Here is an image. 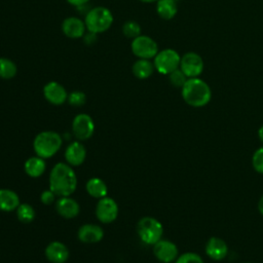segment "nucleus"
I'll return each mask as SVG.
<instances>
[{
    "label": "nucleus",
    "mask_w": 263,
    "mask_h": 263,
    "mask_svg": "<svg viewBox=\"0 0 263 263\" xmlns=\"http://www.w3.org/2000/svg\"><path fill=\"white\" fill-rule=\"evenodd\" d=\"M48 184L57 196H71L77 188L76 173L67 162H58L49 173Z\"/></svg>",
    "instance_id": "nucleus-1"
},
{
    "label": "nucleus",
    "mask_w": 263,
    "mask_h": 263,
    "mask_svg": "<svg viewBox=\"0 0 263 263\" xmlns=\"http://www.w3.org/2000/svg\"><path fill=\"white\" fill-rule=\"evenodd\" d=\"M181 93L185 103L194 108L208 105L212 98L211 87L199 77L188 78L181 88Z\"/></svg>",
    "instance_id": "nucleus-2"
},
{
    "label": "nucleus",
    "mask_w": 263,
    "mask_h": 263,
    "mask_svg": "<svg viewBox=\"0 0 263 263\" xmlns=\"http://www.w3.org/2000/svg\"><path fill=\"white\" fill-rule=\"evenodd\" d=\"M63 144L62 136L53 130H44L36 135L33 141V149L37 156L44 159L55 155Z\"/></svg>",
    "instance_id": "nucleus-3"
},
{
    "label": "nucleus",
    "mask_w": 263,
    "mask_h": 263,
    "mask_svg": "<svg viewBox=\"0 0 263 263\" xmlns=\"http://www.w3.org/2000/svg\"><path fill=\"white\" fill-rule=\"evenodd\" d=\"M113 21L114 17L111 10L105 6L92 7L84 15L86 30L98 35L108 31L111 28Z\"/></svg>",
    "instance_id": "nucleus-4"
},
{
    "label": "nucleus",
    "mask_w": 263,
    "mask_h": 263,
    "mask_svg": "<svg viewBox=\"0 0 263 263\" xmlns=\"http://www.w3.org/2000/svg\"><path fill=\"white\" fill-rule=\"evenodd\" d=\"M137 233L142 242L153 246L161 239L163 226L156 218L143 217L137 223Z\"/></svg>",
    "instance_id": "nucleus-5"
},
{
    "label": "nucleus",
    "mask_w": 263,
    "mask_h": 263,
    "mask_svg": "<svg viewBox=\"0 0 263 263\" xmlns=\"http://www.w3.org/2000/svg\"><path fill=\"white\" fill-rule=\"evenodd\" d=\"M181 57L173 48H165L157 52L153 59L155 70L163 75H168L180 67Z\"/></svg>",
    "instance_id": "nucleus-6"
},
{
    "label": "nucleus",
    "mask_w": 263,
    "mask_h": 263,
    "mask_svg": "<svg viewBox=\"0 0 263 263\" xmlns=\"http://www.w3.org/2000/svg\"><path fill=\"white\" fill-rule=\"evenodd\" d=\"M130 49H132V52L138 59H145V60L154 59V57L159 51L156 41L151 37L147 35H142V34L132 40Z\"/></svg>",
    "instance_id": "nucleus-7"
},
{
    "label": "nucleus",
    "mask_w": 263,
    "mask_h": 263,
    "mask_svg": "<svg viewBox=\"0 0 263 263\" xmlns=\"http://www.w3.org/2000/svg\"><path fill=\"white\" fill-rule=\"evenodd\" d=\"M96 217L104 224L112 223L116 220L119 213V208L117 202L108 196L100 198L96 204Z\"/></svg>",
    "instance_id": "nucleus-8"
},
{
    "label": "nucleus",
    "mask_w": 263,
    "mask_h": 263,
    "mask_svg": "<svg viewBox=\"0 0 263 263\" xmlns=\"http://www.w3.org/2000/svg\"><path fill=\"white\" fill-rule=\"evenodd\" d=\"M72 133L79 141L90 139L95 133V122L90 115L86 113L77 114L72 121Z\"/></svg>",
    "instance_id": "nucleus-9"
},
{
    "label": "nucleus",
    "mask_w": 263,
    "mask_h": 263,
    "mask_svg": "<svg viewBox=\"0 0 263 263\" xmlns=\"http://www.w3.org/2000/svg\"><path fill=\"white\" fill-rule=\"evenodd\" d=\"M179 68L188 78L199 77V75L203 71L202 58L198 53L193 51L186 52L181 57Z\"/></svg>",
    "instance_id": "nucleus-10"
},
{
    "label": "nucleus",
    "mask_w": 263,
    "mask_h": 263,
    "mask_svg": "<svg viewBox=\"0 0 263 263\" xmlns=\"http://www.w3.org/2000/svg\"><path fill=\"white\" fill-rule=\"evenodd\" d=\"M153 254L161 263H171L178 258L179 250L173 241L161 238L153 245Z\"/></svg>",
    "instance_id": "nucleus-11"
},
{
    "label": "nucleus",
    "mask_w": 263,
    "mask_h": 263,
    "mask_svg": "<svg viewBox=\"0 0 263 263\" xmlns=\"http://www.w3.org/2000/svg\"><path fill=\"white\" fill-rule=\"evenodd\" d=\"M68 95L66 88L58 81H49L43 86V96L52 105H63L67 101Z\"/></svg>",
    "instance_id": "nucleus-12"
},
{
    "label": "nucleus",
    "mask_w": 263,
    "mask_h": 263,
    "mask_svg": "<svg viewBox=\"0 0 263 263\" xmlns=\"http://www.w3.org/2000/svg\"><path fill=\"white\" fill-rule=\"evenodd\" d=\"M62 32L71 39L82 38L85 34L86 26L84 21L78 16H68L62 22Z\"/></svg>",
    "instance_id": "nucleus-13"
},
{
    "label": "nucleus",
    "mask_w": 263,
    "mask_h": 263,
    "mask_svg": "<svg viewBox=\"0 0 263 263\" xmlns=\"http://www.w3.org/2000/svg\"><path fill=\"white\" fill-rule=\"evenodd\" d=\"M44 255L51 263H66L69 259L70 252L65 243L59 240H53L46 246Z\"/></svg>",
    "instance_id": "nucleus-14"
},
{
    "label": "nucleus",
    "mask_w": 263,
    "mask_h": 263,
    "mask_svg": "<svg viewBox=\"0 0 263 263\" xmlns=\"http://www.w3.org/2000/svg\"><path fill=\"white\" fill-rule=\"evenodd\" d=\"M77 237L83 243H97L103 239L104 229L98 224L86 223L79 227Z\"/></svg>",
    "instance_id": "nucleus-15"
},
{
    "label": "nucleus",
    "mask_w": 263,
    "mask_h": 263,
    "mask_svg": "<svg viewBox=\"0 0 263 263\" xmlns=\"http://www.w3.org/2000/svg\"><path fill=\"white\" fill-rule=\"evenodd\" d=\"M64 156L68 164L71 166H79L86 158V148L79 141H74L67 146Z\"/></svg>",
    "instance_id": "nucleus-16"
},
{
    "label": "nucleus",
    "mask_w": 263,
    "mask_h": 263,
    "mask_svg": "<svg viewBox=\"0 0 263 263\" xmlns=\"http://www.w3.org/2000/svg\"><path fill=\"white\" fill-rule=\"evenodd\" d=\"M58 214L65 219H74L80 212L79 203L71 196H60L55 201Z\"/></svg>",
    "instance_id": "nucleus-17"
},
{
    "label": "nucleus",
    "mask_w": 263,
    "mask_h": 263,
    "mask_svg": "<svg viewBox=\"0 0 263 263\" xmlns=\"http://www.w3.org/2000/svg\"><path fill=\"white\" fill-rule=\"evenodd\" d=\"M204 250L206 256L214 261H221L228 254V246L225 240L216 236L211 237L206 241Z\"/></svg>",
    "instance_id": "nucleus-18"
},
{
    "label": "nucleus",
    "mask_w": 263,
    "mask_h": 263,
    "mask_svg": "<svg viewBox=\"0 0 263 263\" xmlns=\"http://www.w3.org/2000/svg\"><path fill=\"white\" fill-rule=\"evenodd\" d=\"M21 200L17 193L8 188L0 189V211L1 212H12L17 209Z\"/></svg>",
    "instance_id": "nucleus-19"
},
{
    "label": "nucleus",
    "mask_w": 263,
    "mask_h": 263,
    "mask_svg": "<svg viewBox=\"0 0 263 263\" xmlns=\"http://www.w3.org/2000/svg\"><path fill=\"white\" fill-rule=\"evenodd\" d=\"M46 168L45 159L40 156H32L29 157L24 163L25 173L31 178H39L41 177Z\"/></svg>",
    "instance_id": "nucleus-20"
},
{
    "label": "nucleus",
    "mask_w": 263,
    "mask_h": 263,
    "mask_svg": "<svg viewBox=\"0 0 263 263\" xmlns=\"http://www.w3.org/2000/svg\"><path fill=\"white\" fill-rule=\"evenodd\" d=\"M85 190L93 198H103L108 194V187L101 178L92 177L87 180L85 184Z\"/></svg>",
    "instance_id": "nucleus-21"
},
{
    "label": "nucleus",
    "mask_w": 263,
    "mask_h": 263,
    "mask_svg": "<svg viewBox=\"0 0 263 263\" xmlns=\"http://www.w3.org/2000/svg\"><path fill=\"white\" fill-rule=\"evenodd\" d=\"M154 70L155 68H154L153 62L145 59H138L133 64V67H132V72L134 76L137 77L138 79L149 78L153 74Z\"/></svg>",
    "instance_id": "nucleus-22"
},
{
    "label": "nucleus",
    "mask_w": 263,
    "mask_h": 263,
    "mask_svg": "<svg viewBox=\"0 0 263 263\" xmlns=\"http://www.w3.org/2000/svg\"><path fill=\"white\" fill-rule=\"evenodd\" d=\"M156 12L162 20H172L178 12L177 1L175 0H158L156 2Z\"/></svg>",
    "instance_id": "nucleus-23"
},
{
    "label": "nucleus",
    "mask_w": 263,
    "mask_h": 263,
    "mask_svg": "<svg viewBox=\"0 0 263 263\" xmlns=\"http://www.w3.org/2000/svg\"><path fill=\"white\" fill-rule=\"evenodd\" d=\"M17 73V67L15 63L8 58H0V78L11 79Z\"/></svg>",
    "instance_id": "nucleus-24"
},
{
    "label": "nucleus",
    "mask_w": 263,
    "mask_h": 263,
    "mask_svg": "<svg viewBox=\"0 0 263 263\" xmlns=\"http://www.w3.org/2000/svg\"><path fill=\"white\" fill-rule=\"evenodd\" d=\"M15 212L17 220L23 223H31L36 217L35 209L27 202H21Z\"/></svg>",
    "instance_id": "nucleus-25"
},
{
    "label": "nucleus",
    "mask_w": 263,
    "mask_h": 263,
    "mask_svg": "<svg viewBox=\"0 0 263 263\" xmlns=\"http://www.w3.org/2000/svg\"><path fill=\"white\" fill-rule=\"evenodd\" d=\"M122 33L127 38H136L141 35V26L136 21H126L122 25Z\"/></svg>",
    "instance_id": "nucleus-26"
},
{
    "label": "nucleus",
    "mask_w": 263,
    "mask_h": 263,
    "mask_svg": "<svg viewBox=\"0 0 263 263\" xmlns=\"http://www.w3.org/2000/svg\"><path fill=\"white\" fill-rule=\"evenodd\" d=\"M188 77L183 73V71L178 68L175 71H173L172 73L168 74V80L171 82V84L175 87H180L182 88L183 85L185 84V82L187 81Z\"/></svg>",
    "instance_id": "nucleus-27"
},
{
    "label": "nucleus",
    "mask_w": 263,
    "mask_h": 263,
    "mask_svg": "<svg viewBox=\"0 0 263 263\" xmlns=\"http://www.w3.org/2000/svg\"><path fill=\"white\" fill-rule=\"evenodd\" d=\"M67 102L73 107H81L86 102V95L81 90H73L68 95Z\"/></svg>",
    "instance_id": "nucleus-28"
},
{
    "label": "nucleus",
    "mask_w": 263,
    "mask_h": 263,
    "mask_svg": "<svg viewBox=\"0 0 263 263\" xmlns=\"http://www.w3.org/2000/svg\"><path fill=\"white\" fill-rule=\"evenodd\" d=\"M175 263H204L203 259L196 253L187 252L179 255L175 260Z\"/></svg>",
    "instance_id": "nucleus-29"
},
{
    "label": "nucleus",
    "mask_w": 263,
    "mask_h": 263,
    "mask_svg": "<svg viewBox=\"0 0 263 263\" xmlns=\"http://www.w3.org/2000/svg\"><path fill=\"white\" fill-rule=\"evenodd\" d=\"M252 165L257 173L263 174V146L254 152L252 156Z\"/></svg>",
    "instance_id": "nucleus-30"
},
{
    "label": "nucleus",
    "mask_w": 263,
    "mask_h": 263,
    "mask_svg": "<svg viewBox=\"0 0 263 263\" xmlns=\"http://www.w3.org/2000/svg\"><path fill=\"white\" fill-rule=\"evenodd\" d=\"M55 193L51 190V189H46V190H43L40 194V200L43 204L45 205H49V204H52L53 202H55Z\"/></svg>",
    "instance_id": "nucleus-31"
},
{
    "label": "nucleus",
    "mask_w": 263,
    "mask_h": 263,
    "mask_svg": "<svg viewBox=\"0 0 263 263\" xmlns=\"http://www.w3.org/2000/svg\"><path fill=\"white\" fill-rule=\"evenodd\" d=\"M83 42L87 45H91L93 43H96L97 39H98V34H95L92 32H89V31H86L85 34L83 35Z\"/></svg>",
    "instance_id": "nucleus-32"
},
{
    "label": "nucleus",
    "mask_w": 263,
    "mask_h": 263,
    "mask_svg": "<svg viewBox=\"0 0 263 263\" xmlns=\"http://www.w3.org/2000/svg\"><path fill=\"white\" fill-rule=\"evenodd\" d=\"M69 4L75 6V7H78V6H81V5H84V4H88L90 0H66Z\"/></svg>",
    "instance_id": "nucleus-33"
},
{
    "label": "nucleus",
    "mask_w": 263,
    "mask_h": 263,
    "mask_svg": "<svg viewBox=\"0 0 263 263\" xmlns=\"http://www.w3.org/2000/svg\"><path fill=\"white\" fill-rule=\"evenodd\" d=\"M258 211L263 216V194L261 195L259 201H258Z\"/></svg>",
    "instance_id": "nucleus-34"
},
{
    "label": "nucleus",
    "mask_w": 263,
    "mask_h": 263,
    "mask_svg": "<svg viewBox=\"0 0 263 263\" xmlns=\"http://www.w3.org/2000/svg\"><path fill=\"white\" fill-rule=\"evenodd\" d=\"M258 137H259V140L261 141V143H263V125H261L258 129Z\"/></svg>",
    "instance_id": "nucleus-35"
},
{
    "label": "nucleus",
    "mask_w": 263,
    "mask_h": 263,
    "mask_svg": "<svg viewBox=\"0 0 263 263\" xmlns=\"http://www.w3.org/2000/svg\"><path fill=\"white\" fill-rule=\"evenodd\" d=\"M141 2H144V3H153V2H157L158 0H139Z\"/></svg>",
    "instance_id": "nucleus-36"
},
{
    "label": "nucleus",
    "mask_w": 263,
    "mask_h": 263,
    "mask_svg": "<svg viewBox=\"0 0 263 263\" xmlns=\"http://www.w3.org/2000/svg\"><path fill=\"white\" fill-rule=\"evenodd\" d=\"M245 263H250V262H245Z\"/></svg>",
    "instance_id": "nucleus-37"
},
{
    "label": "nucleus",
    "mask_w": 263,
    "mask_h": 263,
    "mask_svg": "<svg viewBox=\"0 0 263 263\" xmlns=\"http://www.w3.org/2000/svg\"><path fill=\"white\" fill-rule=\"evenodd\" d=\"M175 1H179V0H175Z\"/></svg>",
    "instance_id": "nucleus-38"
}]
</instances>
